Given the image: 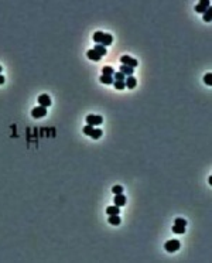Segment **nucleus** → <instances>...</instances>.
I'll use <instances>...</instances> for the list:
<instances>
[{"label":"nucleus","instance_id":"obj_1","mask_svg":"<svg viewBox=\"0 0 212 263\" xmlns=\"http://www.w3.org/2000/svg\"><path fill=\"white\" fill-rule=\"evenodd\" d=\"M93 41H96V44H100V45H103V47H108V45H110L113 43V37H112V34L96 31L93 34Z\"/></svg>","mask_w":212,"mask_h":263},{"label":"nucleus","instance_id":"obj_2","mask_svg":"<svg viewBox=\"0 0 212 263\" xmlns=\"http://www.w3.org/2000/svg\"><path fill=\"white\" fill-rule=\"evenodd\" d=\"M164 248H165V250H167L168 253H173V252H177L178 249L181 248V243H180V240L171 239V240H168V242L165 243Z\"/></svg>","mask_w":212,"mask_h":263},{"label":"nucleus","instance_id":"obj_3","mask_svg":"<svg viewBox=\"0 0 212 263\" xmlns=\"http://www.w3.org/2000/svg\"><path fill=\"white\" fill-rule=\"evenodd\" d=\"M86 123L88 124H91V126H99V124H102V122H103V118L102 116H99V115H88L86 116Z\"/></svg>","mask_w":212,"mask_h":263},{"label":"nucleus","instance_id":"obj_4","mask_svg":"<svg viewBox=\"0 0 212 263\" xmlns=\"http://www.w3.org/2000/svg\"><path fill=\"white\" fill-rule=\"evenodd\" d=\"M45 115H47V108H44V106H35L34 109L31 110V116L34 119L44 118Z\"/></svg>","mask_w":212,"mask_h":263},{"label":"nucleus","instance_id":"obj_5","mask_svg":"<svg viewBox=\"0 0 212 263\" xmlns=\"http://www.w3.org/2000/svg\"><path fill=\"white\" fill-rule=\"evenodd\" d=\"M120 62H122L123 65H127V67H130V68H134V67H137V65H139L137 59H136V58H132V57H129V55L120 57Z\"/></svg>","mask_w":212,"mask_h":263},{"label":"nucleus","instance_id":"obj_6","mask_svg":"<svg viewBox=\"0 0 212 263\" xmlns=\"http://www.w3.org/2000/svg\"><path fill=\"white\" fill-rule=\"evenodd\" d=\"M209 7H211V2H209V0H201L199 3L195 6V12H197V13H202V14H204V13H205Z\"/></svg>","mask_w":212,"mask_h":263},{"label":"nucleus","instance_id":"obj_7","mask_svg":"<svg viewBox=\"0 0 212 263\" xmlns=\"http://www.w3.org/2000/svg\"><path fill=\"white\" fill-rule=\"evenodd\" d=\"M38 104H40V106L48 108V106L51 105V99H50V96H48L47 94L40 95V96H38Z\"/></svg>","mask_w":212,"mask_h":263},{"label":"nucleus","instance_id":"obj_8","mask_svg":"<svg viewBox=\"0 0 212 263\" xmlns=\"http://www.w3.org/2000/svg\"><path fill=\"white\" fill-rule=\"evenodd\" d=\"M126 197H124L123 194H118V195H115V198H113V202H115V205L116 207H123L124 204H126Z\"/></svg>","mask_w":212,"mask_h":263},{"label":"nucleus","instance_id":"obj_9","mask_svg":"<svg viewBox=\"0 0 212 263\" xmlns=\"http://www.w3.org/2000/svg\"><path fill=\"white\" fill-rule=\"evenodd\" d=\"M124 83H126V88L129 89H134L136 85H137V81H136V78L133 77V75H129V77L124 79Z\"/></svg>","mask_w":212,"mask_h":263},{"label":"nucleus","instance_id":"obj_10","mask_svg":"<svg viewBox=\"0 0 212 263\" xmlns=\"http://www.w3.org/2000/svg\"><path fill=\"white\" fill-rule=\"evenodd\" d=\"M86 57H88L89 59H92V61H99L100 59V55L95 50H89L88 53H86Z\"/></svg>","mask_w":212,"mask_h":263},{"label":"nucleus","instance_id":"obj_11","mask_svg":"<svg viewBox=\"0 0 212 263\" xmlns=\"http://www.w3.org/2000/svg\"><path fill=\"white\" fill-rule=\"evenodd\" d=\"M133 69L134 68H130L127 65H120V68H119V72H122L123 75H133Z\"/></svg>","mask_w":212,"mask_h":263},{"label":"nucleus","instance_id":"obj_12","mask_svg":"<svg viewBox=\"0 0 212 263\" xmlns=\"http://www.w3.org/2000/svg\"><path fill=\"white\" fill-rule=\"evenodd\" d=\"M171 229H173L174 234H178V235L185 234V226H183V225H175V224H174Z\"/></svg>","mask_w":212,"mask_h":263},{"label":"nucleus","instance_id":"obj_13","mask_svg":"<svg viewBox=\"0 0 212 263\" xmlns=\"http://www.w3.org/2000/svg\"><path fill=\"white\" fill-rule=\"evenodd\" d=\"M106 212H108V215H119L120 210H119V207H116V205H110V207L106 208Z\"/></svg>","mask_w":212,"mask_h":263},{"label":"nucleus","instance_id":"obj_14","mask_svg":"<svg viewBox=\"0 0 212 263\" xmlns=\"http://www.w3.org/2000/svg\"><path fill=\"white\" fill-rule=\"evenodd\" d=\"M93 50L96 51V53L99 54L100 57H103V55H106V54H108V50H106V47H103V45H100V44H96V45H95Z\"/></svg>","mask_w":212,"mask_h":263},{"label":"nucleus","instance_id":"obj_15","mask_svg":"<svg viewBox=\"0 0 212 263\" xmlns=\"http://www.w3.org/2000/svg\"><path fill=\"white\" fill-rule=\"evenodd\" d=\"M100 82L102 83H108V85H110V83H113V77H110V75H100Z\"/></svg>","mask_w":212,"mask_h":263},{"label":"nucleus","instance_id":"obj_16","mask_svg":"<svg viewBox=\"0 0 212 263\" xmlns=\"http://www.w3.org/2000/svg\"><path fill=\"white\" fill-rule=\"evenodd\" d=\"M109 224L115 225V226L120 224V218H119V215H109Z\"/></svg>","mask_w":212,"mask_h":263},{"label":"nucleus","instance_id":"obj_17","mask_svg":"<svg viewBox=\"0 0 212 263\" xmlns=\"http://www.w3.org/2000/svg\"><path fill=\"white\" fill-rule=\"evenodd\" d=\"M113 86L116 89H119V91H122V89H124L126 83H124V81H113Z\"/></svg>","mask_w":212,"mask_h":263},{"label":"nucleus","instance_id":"obj_18","mask_svg":"<svg viewBox=\"0 0 212 263\" xmlns=\"http://www.w3.org/2000/svg\"><path fill=\"white\" fill-rule=\"evenodd\" d=\"M102 74H103V75H110V77H113L115 71H113V68H112V67H103Z\"/></svg>","mask_w":212,"mask_h":263},{"label":"nucleus","instance_id":"obj_19","mask_svg":"<svg viewBox=\"0 0 212 263\" xmlns=\"http://www.w3.org/2000/svg\"><path fill=\"white\" fill-rule=\"evenodd\" d=\"M100 136H102V130H100V129H95V127H93V132L91 133V137L96 140V139H99Z\"/></svg>","mask_w":212,"mask_h":263},{"label":"nucleus","instance_id":"obj_20","mask_svg":"<svg viewBox=\"0 0 212 263\" xmlns=\"http://www.w3.org/2000/svg\"><path fill=\"white\" fill-rule=\"evenodd\" d=\"M211 18H212V7H209V9L204 13V20H205V21H211Z\"/></svg>","mask_w":212,"mask_h":263},{"label":"nucleus","instance_id":"obj_21","mask_svg":"<svg viewBox=\"0 0 212 263\" xmlns=\"http://www.w3.org/2000/svg\"><path fill=\"white\" fill-rule=\"evenodd\" d=\"M82 132L86 134V136H91V133L93 132V126H91V124H86V126L82 129Z\"/></svg>","mask_w":212,"mask_h":263},{"label":"nucleus","instance_id":"obj_22","mask_svg":"<svg viewBox=\"0 0 212 263\" xmlns=\"http://www.w3.org/2000/svg\"><path fill=\"white\" fill-rule=\"evenodd\" d=\"M112 192H113L115 195H118V194H123V187H122V185H115V187L112 188Z\"/></svg>","mask_w":212,"mask_h":263},{"label":"nucleus","instance_id":"obj_23","mask_svg":"<svg viewBox=\"0 0 212 263\" xmlns=\"http://www.w3.org/2000/svg\"><path fill=\"white\" fill-rule=\"evenodd\" d=\"M113 79L115 81H124V75L122 74V72H115V74H113Z\"/></svg>","mask_w":212,"mask_h":263},{"label":"nucleus","instance_id":"obj_24","mask_svg":"<svg viewBox=\"0 0 212 263\" xmlns=\"http://www.w3.org/2000/svg\"><path fill=\"white\" fill-rule=\"evenodd\" d=\"M204 82H205L206 85H212V74H206L205 77H204Z\"/></svg>","mask_w":212,"mask_h":263},{"label":"nucleus","instance_id":"obj_25","mask_svg":"<svg viewBox=\"0 0 212 263\" xmlns=\"http://www.w3.org/2000/svg\"><path fill=\"white\" fill-rule=\"evenodd\" d=\"M175 225H183V226H185L187 221H185V219H183V218H177L175 219Z\"/></svg>","mask_w":212,"mask_h":263},{"label":"nucleus","instance_id":"obj_26","mask_svg":"<svg viewBox=\"0 0 212 263\" xmlns=\"http://www.w3.org/2000/svg\"><path fill=\"white\" fill-rule=\"evenodd\" d=\"M2 83H4V77H3V75H0V85H2Z\"/></svg>","mask_w":212,"mask_h":263},{"label":"nucleus","instance_id":"obj_27","mask_svg":"<svg viewBox=\"0 0 212 263\" xmlns=\"http://www.w3.org/2000/svg\"><path fill=\"white\" fill-rule=\"evenodd\" d=\"M0 72H2V67H0Z\"/></svg>","mask_w":212,"mask_h":263}]
</instances>
